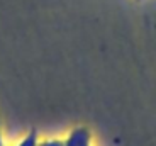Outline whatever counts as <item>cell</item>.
<instances>
[{
    "label": "cell",
    "mask_w": 156,
    "mask_h": 146,
    "mask_svg": "<svg viewBox=\"0 0 156 146\" xmlns=\"http://www.w3.org/2000/svg\"><path fill=\"white\" fill-rule=\"evenodd\" d=\"M90 133L85 127H76L70 133L68 139L65 141V146H90Z\"/></svg>",
    "instance_id": "cell-1"
},
{
    "label": "cell",
    "mask_w": 156,
    "mask_h": 146,
    "mask_svg": "<svg viewBox=\"0 0 156 146\" xmlns=\"http://www.w3.org/2000/svg\"><path fill=\"white\" fill-rule=\"evenodd\" d=\"M17 146H37V133H36V131H31Z\"/></svg>",
    "instance_id": "cell-2"
},
{
    "label": "cell",
    "mask_w": 156,
    "mask_h": 146,
    "mask_svg": "<svg viewBox=\"0 0 156 146\" xmlns=\"http://www.w3.org/2000/svg\"><path fill=\"white\" fill-rule=\"evenodd\" d=\"M37 146H65V141H61V139H44V141L37 143Z\"/></svg>",
    "instance_id": "cell-3"
},
{
    "label": "cell",
    "mask_w": 156,
    "mask_h": 146,
    "mask_svg": "<svg viewBox=\"0 0 156 146\" xmlns=\"http://www.w3.org/2000/svg\"><path fill=\"white\" fill-rule=\"evenodd\" d=\"M0 146H4V141H2V133H0Z\"/></svg>",
    "instance_id": "cell-4"
}]
</instances>
